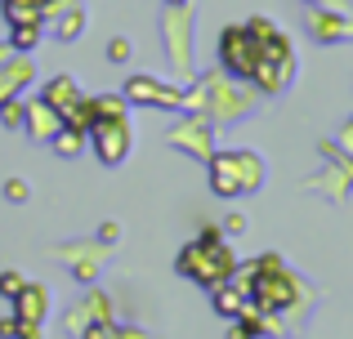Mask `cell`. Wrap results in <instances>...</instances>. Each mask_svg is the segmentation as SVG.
<instances>
[{
    "label": "cell",
    "mask_w": 353,
    "mask_h": 339,
    "mask_svg": "<svg viewBox=\"0 0 353 339\" xmlns=\"http://www.w3.org/2000/svg\"><path fill=\"white\" fill-rule=\"evenodd\" d=\"M90 143H94V157L103 161V166H121L130 152V125L125 116H112V121H94L90 125Z\"/></svg>",
    "instance_id": "cell-5"
},
{
    "label": "cell",
    "mask_w": 353,
    "mask_h": 339,
    "mask_svg": "<svg viewBox=\"0 0 353 339\" xmlns=\"http://www.w3.org/2000/svg\"><path fill=\"white\" fill-rule=\"evenodd\" d=\"M5 197H9V201H27V188H23V179H9Z\"/></svg>",
    "instance_id": "cell-15"
},
{
    "label": "cell",
    "mask_w": 353,
    "mask_h": 339,
    "mask_svg": "<svg viewBox=\"0 0 353 339\" xmlns=\"http://www.w3.org/2000/svg\"><path fill=\"white\" fill-rule=\"evenodd\" d=\"M0 63H5V50H0Z\"/></svg>",
    "instance_id": "cell-18"
},
{
    "label": "cell",
    "mask_w": 353,
    "mask_h": 339,
    "mask_svg": "<svg viewBox=\"0 0 353 339\" xmlns=\"http://www.w3.org/2000/svg\"><path fill=\"white\" fill-rule=\"evenodd\" d=\"M54 32H59V41H77V36L85 32V14H81L77 5H68L59 14V23H54Z\"/></svg>",
    "instance_id": "cell-11"
},
{
    "label": "cell",
    "mask_w": 353,
    "mask_h": 339,
    "mask_svg": "<svg viewBox=\"0 0 353 339\" xmlns=\"http://www.w3.org/2000/svg\"><path fill=\"white\" fill-rule=\"evenodd\" d=\"M23 286H27V281L18 277V272H0V295H5V299H14Z\"/></svg>",
    "instance_id": "cell-13"
},
{
    "label": "cell",
    "mask_w": 353,
    "mask_h": 339,
    "mask_svg": "<svg viewBox=\"0 0 353 339\" xmlns=\"http://www.w3.org/2000/svg\"><path fill=\"white\" fill-rule=\"evenodd\" d=\"M309 5H318V0H309ZM327 9H340V0H327Z\"/></svg>",
    "instance_id": "cell-16"
},
{
    "label": "cell",
    "mask_w": 353,
    "mask_h": 339,
    "mask_svg": "<svg viewBox=\"0 0 353 339\" xmlns=\"http://www.w3.org/2000/svg\"><path fill=\"white\" fill-rule=\"evenodd\" d=\"M259 179H264V166H259L255 152H219V157H210V188L219 192V197H237V192H255Z\"/></svg>",
    "instance_id": "cell-2"
},
{
    "label": "cell",
    "mask_w": 353,
    "mask_h": 339,
    "mask_svg": "<svg viewBox=\"0 0 353 339\" xmlns=\"http://www.w3.org/2000/svg\"><path fill=\"white\" fill-rule=\"evenodd\" d=\"M41 103H45V107H54L59 116H68L72 107L81 103V89H77V80H72V76H54V80H45V89H41Z\"/></svg>",
    "instance_id": "cell-6"
},
{
    "label": "cell",
    "mask_w": 353,
    "mask_h": 339,
    "mask_svg": "<svg viewBox=\"0 0 353 339\" xmlns=\"http://www.w3.org/2000/svg\"><path fill=\"white\" fill-rule=\"evenodd\" d=\"M108 58H112V63H125V58H130V45L121 41V36H117L112 45H108Z\"/></svg>",
    "instance_id": "cell-14"
},
{
    "label": "cell",
    "mask_w": 353,
    "mask_h": 339,
    "mask_svg": "<svg viewBox=\"0 0 353 339\" xmlns=\"http://www.w3.org/2000/svg\"><path fill=\"white\" fill-rule=\"evenodd\" d=\"M170 5H183V0H170Z\"/></svg>",
    "instance_id": "cell-17"
},
{
    "label": "cell",
    "mask_w": 353,
    "mask_h": 339,
    "mask_svg": "<svg viewBox=\"0 0 353 339\" xmlns=\"http://www.w3.org/2000/svg\"><path fill=\"white\" fill-rule=\"evenodd\" d=\"M179 272L192 277L197 286H224V277H233L237 263H233V250L224 245V237H197L188 250L179 254Z\"/></svg>",
    "instance_id": "cell-1"
},
{
    "label": "cell",
    "mask_w": 353,
    "mask_h": 339,
    "mask_svg": "<svg viewBox=\"0 0 353 339\" xmlns=\"http://www.w3.org/2000/svg\"><path fill=\"white\" fill-rule=\"evenodd\" d=\"M14 27V50L18 54H27V50H36V41H41V32H45V18H23V23H9Z\"/></svg>",
    "instance_id": "cell-10"
},
{
    "label": "cell",
    "mask_w": 353,
    "mask_h": 339,
    "mask_svg": "<svg viewBox=\"0 0 353 339\" xmlns=\"http://www.w3.org/2000/svg\"><path fill=\"white\" fill-rule=\"evenodd\" d=\"M14 304H18V317H14V322L41 326V317H45V286H23L14 295Z\"/></svg>",
    "instance_id": "cell-8"
},
{
    "label": "cell",
    "mask_w": 353,
    "mask_h": 339,
    "mask_svg": "<svg viewBox=\"0 0 353 339\" xmlns=\"http://www.w3.org/2000/svg\"><path fill=\"white\" fill-rule=\"evenodd\" d=\"M250 299H255L264 313H277L295 299V277L282 268L277 254H264V259L250 268Z\"/></svg>",
    "instance_id": "cell-3"
},
{
    "label": "cell",
    "mask_w": 353,
    "mask_h": 339,
    "mask_svg": "<svg viewBox=\"0 0 353 339\" xmlns=\"http://www.w3.org/2000/svg\"><path fill=\"white\" fill-rule=\"evenodd\" d=\"M259 58H264V41H259V32L250 23H237L219 36V63L228 67V76L250 80L255 67H259Z\"/></svg>",
    "instance_id": "cell-4"
},
{
    "label": "cell",
    "mask_w": 353,
    "mask_h": 339,
    "mask_svg": "<svg viewBox=\"0 0 353 339\" xmlns=\"http://www.w3.org/2000/svg\"><path fill=\"white\" fill-rule=\"evenodd\" d=\"M309 32L318 36V41L336 45V41H345V36L353 32V23L340 18V9H313V14H309Z\"/></svg>",
    "instance_id": "cell-7"
},
{
    "label": "cell",
    "mask_w": 353,
    "mask_h": 339,
    "mask_svg": "<svg viewBox=\"0 0 353 339\" xmlns=\"http://www.w3.org/2000/svg\"><path fill=\"white\" fill-rule=\"evenodd\" d=\"M125 98H143V103H174V89H157L148 76H130V85H125Z\"/></svg>",
    "instance_id": "cell-9"
},
{
    "label": "cell",
    "mask_w": 353,
    "mask_h": 339,
    "mask_svg": "<svg viewBox=\"0 0 353 339\" xmlns=\"http://www.w3.org/2000/svg\"><path fill=\"white\" fill-rule=\"evenodd\" d=\"M81 139H85V130H77V125H68V130H63V125H59V130H54V152H59V157H77V152H81Z\"/></svg>",
    "instance_id": "cell-12"
}]
</instances>
